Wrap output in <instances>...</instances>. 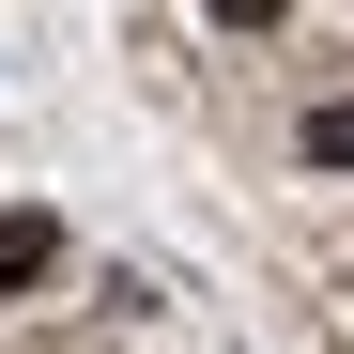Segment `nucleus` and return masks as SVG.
Instances as JSON below:
<instances>
[{
  "label": "nucleus",
  "instance_id": "f257e3e1",
  "mask_svg": "<svg viewBox=\"0 0 354 354\" xmlns=\"http://www.w3.org/2000/svg\"><path fill=\"white\" fill-rule=\"evenodd\" d=\"M46 262H62V216H46V201H16V216H0V292H31Z\"/></svg>",
  "mask_w": 354,
  "mask_h": 354
},
{
  "label": "nucleus",
  "instance_id": "f03ea898",
  "mask_svg": "<svg viewBox=\"0 0 354 354\" xmlns=\"http://www.w3.org/2000/svg\"><path fill=\"white\" fill-rule=\"evenodd\" d=\"M308 169H354V93H324V108H308Z\"/></svg>",
  "mask_w": 354,
  "mask_h": 354
}]
</instances>
